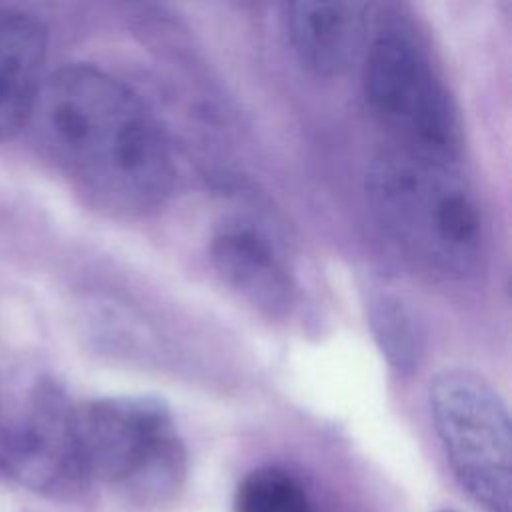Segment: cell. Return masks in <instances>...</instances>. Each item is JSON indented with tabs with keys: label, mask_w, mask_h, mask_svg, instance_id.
I'll return each instance as SVG.
<instances>
[{
	"label": "cell",
	"mask_w": 512,
	"mask_h": 512,
	"mask_svg": "<svg viewBox=\"0 0 512 512\" xmlns=\"http://www.w3.org/2000/svg\"><path fill=\"white\" fill-rule=\"evenodd\" d=\"M32 118L50 156L104 208L140 216L168 198V142L136 94L104 70H56L42 82Z\"/></svg>",
	"instance_id": "cell-1"
},
{
	"label": "cell",
	"mask_w": 512,
	"mask_h": 512,
	"mask_svg": "<svg viewBox=\"0 0 512 512\" xmlns=\"http://www.w3.org/2000/svg\"><path fill=\"white\" fill-rule=\"evenodd\" d=\"M366 200L388 240L424 272L464 278L480 266L484 212L454 162L386 150L368 166Z\"/></svg>",
	"instance_id": "cell-2"
},
{
	"label": "cell",
	"mask_w": 512,
	"mask_h": 512,
	"mask_svg": "<svg viewBox=\"0 0 512 512\" xmlns=\"http://www.w3.org/2000/svg\"><path fill=\"white\" fill-rule=\"evenodd\" d=\"M76 440L88 478L122 488L136 504H166L184 486L186 448L158 398L106 396L76 406Z\"/></svg>",
	"instance_id": "cell-3"
},
{
	"label": "cell",
	"mask_w": 512,
	"mask_h": 512,
	"mask_svg": "<svg viewBox=\"0 0 512 512\" xmlns=\"http://www.w3.org/2000/svg\"><path fill=\"white\" fill-rule=\"evenodd\" d=\"M362 88L372 116L400 150L454 162L462 148L458 108L426 50L404 28L380 30L366 48Z\"/></svg>",
	"instance_id": "cell-4"
},
{
	"label": "cell",
	"mask_w": 512,
	"mask_h": 512,
	"mask_svg": "<svg viewBox=\"0 0 512 512\" xmlns=\"http://www.w3.org/2000/svg\"><path fill=\"white\" fill-rule=\"evenodd\" d=\"M428 400L458 484L486 512H510L512 432L498 390L474 370L450 368L430 382Z\"/></svg>",
	"instance_id": "cell-5"
},
{
	"label": "cell",
	"mask_w": 512,
	"mask_h": 512,
	"mask_svg": "<svg viewBox=\"0 0 512 512\" xmlns=\"http://www.w3.org/2000/svg\"><path fill=\"white\" fill-rule=\"evenodd\" d=\"M0 466L30 490L72 498L88 484L76 440V406L64 388L42 378L16 424L0 430Z\"/></svg>",
	"instance_id": "cell-6"
},
{
	"label": "cell",
	"mask_w": 512,
	"mask_h": 512,
	"mask_svg": "<svg viewBox=\"0 0 512 512\" xmlns=\"http://www.w3.org/2000/svg\"><path fill=\"white\" fill-rule=\"evenodd\" d=\"M210 260L220 280L260 314L282 318L290 312L294 278L272 240L258 228L244 222L222 226L212 238Z\"/></svg>",
	"instance_id": "cell-7"
},
{
	"label": "cell",
	"mask_w": 512,
	"mask_h": 512,
	"mask_svg": "<svg viewBox=\"0 0 512 512\" xmlns=\"http://www.w3.org/2000/svg\"><path fill=\"white\" fill-rule=\"evenodd\" d=\"M368 12L360 2H292L282 20L298 62L316 76H338L362 52Z\"/></svg>",
	"instance_id": "cell-8"
},
{
	"label": "cell",
	"mask_w": 512,
	"mask_h": 512,
	"mask_svg": "<svg viewBox=\"0 0 512 512\" xmlns=\"http://www.w3.org/2000/svg\"><path fill=\"white\" fill-rule=\"evenodd\" d=\"M46 60V28L26 12L0 16V142L30 120Z\"/></svg>",
	"instance_id": "cell-9"
},
{
	"label": "cell",
	"mask_w": 512,
	"mask_h": 512,
	"mask_svg": "<svg viewBox=\"0 0 512 512\" xmlns=\"http://www.w3.org/2000/svg\"><path fill=\"white\" fill-rule=\"evenodd\" d=\"M234 512H314L300 480L276 466H262L242 478Z\"/></svg>",
	"instance_id": "cell-10"
},
{
	"label": "cell",
	"mask_w": 512,
	"mask_h": 512,
	"mask_svg": "<svg viewBox=\"0 0 512 512\" xmlns=\"http://www.w3.org/2000/svg\"><path fill=\"white\" fill-rule=\"evenodd\" d=\"M370 324L380 350L398 372H412L422 354V336L414 316L390 296H378L370 308Z\"/></svg>",
	"instance_id": "cell-11"
}]
</instances>
